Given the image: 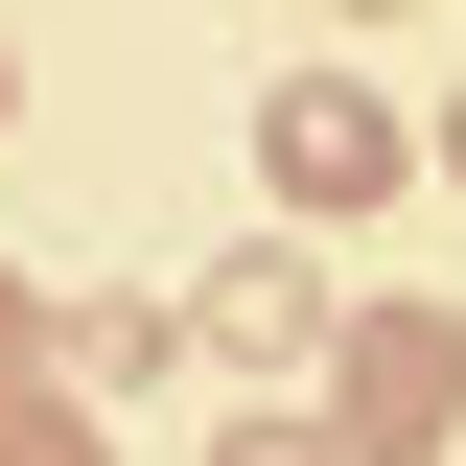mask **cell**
Segmentation results:
<instances>
[{"mask_svg": "<svg viewBox=\"0 0 466 466\" xmlns=\"http://www.w3.org/2000/svg\"><path fill=\"white\" fill-rule=\"evenodd\" d=\"M24 350H47V303H24V280H0V373H24Z\"/></svg>", "mask_w": 466, "mask_h": 466, "instance_id": "obj_6", "label": "cell"}, {"mask_svg": "<svg viewBox=\"0 0 466 466\" xmlns=\"http://www.w3.org/2000/svg\"><path fill=\"white\" fill-rule=\"evenodd\" d=\"M327 327H350V303H327V257H303V210L257 233V257H210V350H233V373H327Z\"/></svg>", "mask_w": 466, "mask_h": 466, "instance_id": "obj_3", "label": "cell"}, {"mask_svg": "<svg viewBox=\"0 0 466 466\" xmlns=\"http://www.w3.org/2000/svg\"><path fill=\"white\" fill-rule=\"evenodd\" d=\"M350 24H397V0H350Z\"/></svg>", "mask_w": 466, "mask_h": 466, "instance_id": "obj_7", "label": "cell"}, {"mask_svg": "<svg viewBox=\"0 0 466 466\" xmlns=\"http://www.w3.org/2000/svg\"><path fill=\"white\" fill-rule=\"evenodd\" d=\"M443 164H466V140H443Z\"/></svg>", "mask_w": 466, "mask_h": 466, "instance_id": "obj_9", "label": "cell"}, {"mask_svg": "<svg viewBox=\"0 0 466 466\" xmlns=\"http://www.w3.org/2000/svg\"><path fill=\"white\" fill-rule=\"evenodd\" d=\"M0 466H94V420H47V397H0Z\"/></svg>", "mask_w": 466, "mask_h": 466, "instance_id": "obj_4", "label": "cell"}, {"mask_svg": "<svg viewBox=\"0 0 466 466\" xmlns=\"http://www.w3.org/2000/svg\"><path fill=\"white\" fill-rule=\"evenodd\" d=\"M443 420H466V327H443V303H373V327H327V443H350V466H420Z\"/></svg>", "mask_w": 466, "mask_h": 466, "instance_id": "obj_1", "label": "cell"}, {"mask_svg": "<svg viewBox=\"0 0 466 466\" xmlns=\"http://www.w3.org/2000/svg\"><path fill=\"white\" fill-rule=\"evenodd\" d=\"M0 94H24V70H0Z\"/></svg>", "mask_w": 466, "mask_h": 466, "instance_id": "obj_8", "label": "cell"}, {"mask_svg": "<svg viewBox=\"0 0 466 466\" xmlns=\"http://www.w3.org/2000/svg\"><path fill=\"white\" fill-rule=\"evenodd\" d=\"M210 466H350V443H327V420H233Z\"/></svg>", "mask_w": 466, "mask_h": 466, "instance_id": "obj_5", "label": "cell"}, {"mask_svg": "<svg viewBox=\"0 0 466 466\" xmlns=\"http://www.w3.org/2000/svg\"><path fill=\"white\" fill-rule=\"evenodd\" d=\"M397 164H420V140H397V94H327V70H303V94L257 116V187H280L303 233H327V210H397Z\"/></svg>", "mask_w": 466, "mask_h": 466, "instance_id": "obj_2", "label": "cell"}]
</instances>
